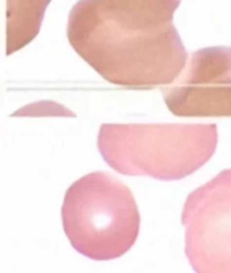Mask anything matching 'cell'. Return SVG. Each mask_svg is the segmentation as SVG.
Here are the masks:
<instances>
[{
    "mask_svg": "<svg viewBox=\"0 0 231 273\" xmlns=\"http://www.w3.org/2000/svg\"><path fill=\"white\" fill-rule=\"evenodd\" d=\"M50 0H5L7 55L21 50L40 31Z\"/></svg>",
    "mask_w": 231,
    "mask_h": 273,
    "instance_id": "6",
    "label": "cell"
},
{
    "mask_svg": "<svg viewBox=\"0 0 231 273\" xmlns=\"http://www.w3.org/2000/svg\"><path fill=\"white\" fill-rule=\"evenodd\" d=\"M185 254L196 273H231V169L191 191L181 211Z\"/></svg>",
    "mask_w": 231,
    "mask_h": 273,
    "instance_id": "4",
    "label": "cell"
},
{
    "mask_svg": "<svg viewBox=\"0 0 231 273\" xmlns=\"http://www.w3.org/2000/svg\"><path fill=\"white\" fill-rule=\"evenodd\" d=\"M217 140L215 124H103L98 150L122 176L172 182L204 166Z\"/></svg>",
    "mask_w": 231,
    "mask_h": 273,
    "instance_id": "2",
    "label": "cell"
},
{
    "mask_svg": "<svg viewBox=\"0 0 231 273\" xmlns=\"http://www.w3.org/2000/svg\"><path fill=\"white\" fill-rule=\"evenodd\" d=\"M162 98L180 117H231V47L194 52L180 78L162 87Z\"/></svg>",
    "mask_w": 231,
    "mask_h": 273,
    "instance_id": "5",
    "label": "cell"
},
{
    "mask_svg": "<svg viewBox=\"0 0 231 273\" xmlns=\"http://www.w3.org/2000/svg\"><path fill=\"white\" fill-rule=\"evenodd\" d=\"M181 0H79L69 12L71 47L104 80L125 89L167 87L188 64L173 26Z\"/></svg>",
    "mask_w": 231,
    "mask_h": 273,
    "instance_id": "1",
    "label": "cell"
},
{
    "mask_svg": "<svg viewBox=\"0 0 231 273\" xmlns=\"http://www.w3.org/2000/svg\"><path fill=\"white\" fill-rule=\"evenodd\" d=\"M76 117V114L66 106L57 101H37L32 105H26L16 113L13 117Z\"/></svg>",
    "mask_w": 231,
    "mask_h": 273,
    "instance_id": "7",
    "label": "cell"
},
{
    "mask_svg": "<svg viewBox=\"0 0 231 273\" xmlns=\"http://www.w3.org/2000/svg\"><path fill=\"white\" fill-rule=\"evenodd\" d=\"M64 233L79 254L113 260L135 244L140 212L132 190L106 172H92L71 185L61 207Z\"/></svg>",
    "mask_w": 231,
    "mask_h": 273,
    "instance_id": "3",
    "label": "cell"
}]
</instances>
